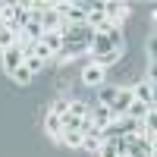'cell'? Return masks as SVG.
<instances>
[{
	"label": "cell",
	"instance_id": "17",
	"mask_svg": "<svg viewBox=\"0 0 157 157\" xmlns=\"http://www.w3.org/2000/svg\"><path fill=\"white\" fill-rule=\"evenodd\" d=\"M10 78H13L16 85H29L32 78H35V75H32L29 69H25V66H19V69H13V72H10Z\"/></svg>",
	"mask_w": 157,
	"mask_h": 157
},
{
	"label": "cell",
	"instance_id": "2",
	"mask_svg": "<svg viewBox=\"0 0 157 157\" xmlns=\"http://www.w3.org/2000/svg\"><path fill=\"white\" fill-rule=\"evenodd\" d=\"M54 10L60 13L63 25H82L88 16V3H54Z\"/></svg>",
	"mask_w": 157,
	"mask_h": 157
},
{
	"label": "cell",
	"instance_id": "13",
	"mask_svg": "<svg viewBox=\"0 0 157 157\" xmlns=\"http://www.w3.org/2000/svg\"><path fill=\"white\" fill-rule=\"evenodd\" d=\"M22 41V35H16L13 29H6V25H0V50H6L13 44H19Z\"/></svg>",
	"mask_w": 157,
	"mask_h": 157
},
{
	"label": "cell",
	"instance_id": "3",
	"mask_svg": "<svg viewBox=\"0 0 157 157\" xmlns=\"http://www.w3.org/2000/svg\"><path fill=\"white\" fill-rule=\"evenodd\" d=\"M41 32L44 35H50V32H60L63 29V19H60V13L54 10V3H44V13H41Z\"/></svg>",
	"mask_w": 157,
	"mask_h": 157
},
{
	"label": "cell",
	"instance_id": "6",
	"mask_svg": "<svg viewBox=\"0 0 157 157\" xmlns=\"http://www.w3.org/2000/svg\"><path fill=\"white\" fill-rule=\"evenodd\" d=\"M104 75H107V69H101V66H94V63H88V66L82 69V82H85L88 88H101L104 82H107Z\"/></svg>",
	"mask_w": 157,
	"mask_h": 157
},
{
	"label": "cell",
	"instance_id": "9",
	"mask_svg": "<svg viewBox=\"0 0 157 157\" xmlns=\"http://www.w3.org/2000/svg\"><path fill=\"white\" fill-rule=\"evenodd\" d=\"M132 98H135L138 104L154 107V82H138V85H132Z\"/></svg>",
	"mask_w": 157,
	"mask_h": 157
},
{
	"label": "cell",
	"instance_id": "12",
	"mask_svg": "<svg viewBox=\"0 0 157 157\" xmlns=\"http://www.w3.org/2000/svg\"><path fill=\"white\" fill-rule=\"evenodd\" d=\"M41 44L50 50V57L57 60V57H60V50H63V38H60V32H50V35H44V38H41Z\"/></svg>",
	"mask_w": 157,
	"mask_h": 157
},
{
	"label": "cell",
	"instance_id": "11",
	"mask_svg": "<svg viewBox=\"0 0 157 157\" xmlns=\"http://www.w3.org/2000/svg\"><path fill=\"white\" fill-rule=\"evenodd\" d=\"M116 94H120V85H107V82H104L98 88V104H101V107H110V104L116 101Z\"/></svg>",
	"mask_w": 157,
	"mask_h": 157
},
{
	"label": "cell",
	"instance_id": "10",
	"mask_svg": "<svg viewBox=\"0 0 157 157\" xmlns=\"http://www.w3.org/2000/svg\"><path fill=\"white\" fill-rule=\"evenodd\" d=\"M151 113H154V107H148V104H138V101H132V104H129V110H126V116H129V120H135V123L148 120Z\"/></svg>",
	"mask_w": 157,
	"mask_h": 157
},
{
	"label": "cell",
	"instance_id": "16",
	"mask_svg": "<svg viewBox=\"0 0 157 157\" xmlns=\"http://www.w3.org/2000/svg\"><path fill=\"white\" fill-rule=\"evenodd\" d=\"M88 110H91V104H85V101H69V107H66V113L69 116H78V120H82Z\"/></svg>",
	"mask_w": 157,
	"mask_h": 157
},
{
	"label": "cell",
	"instance_id": "14",
	"mask_svg": "<svg viewBox=\"0 0 157 157\" xmlns=\"http://www.w3.org/2000/svg\"><path fill=\"white\" fill-rule=\"evenodd\" d=\"M60 129H63V126H60V116H57V113H44V132H47L50 138H57Z\"/></svg>",
	"mask_w": 157,
	"mask_h": 157
},
{
	"label": "cell",
	"instance_id": "4",
	"mask_svg": "<svg viewBox=\"0 0 157 157\" xmlns=\"http://www.w3.org/2000/svg\"><path fill=\"white\" fill-rule=\"evenodd\" d=\"M22 50H19V44H13V47H6V50H0V63H3V72L10 75L13 69H19L22 66Z\"/></svg>",
	"mask_w": 157,
	"mask_h": 157
},
{
	"label": "cell",
	"instance_id": "19",
	"mask_svg": "<svg viewBox=\"0 0 157 157\" xmlns=\"http://www.w3.org/2000/svg\"><path fill=\"white\" fill-rule=\"evenodd\" d=\"M66 107H69V101H66V98H57V101H54V107H50V113L63 116V113H66Z\"/></svg>",
	"mask_w": 157,
	"mask_h": 157
},
{
	"label": "cell",
	"instance_id": "1",
	"mask_svg": "<svg viewBox=\"0 0 157 157\" xmlns=\"http://www.w3.org/2000/svg\"><path fill=\"white\" fill-rule=\"evenodd\" d=\"M60 38H63V50H60V57H78V54H85L88 44H91V38H94V29H88V25H63L60 29Z\"/></svg>",
	"mask_w": 157,
	"mask_h": 157
},
{
	"label": "cell",
	"instance_id": "5",
	"mask_svg": "<svg viewBox=\"0 0 157 157\" xmlns=\"http://www.w3.org/2000/svg\"><path fill=\"white\" fill-rule=\"evenodd\" d=\"M135 98H132V88H120V94H116V101L110 104V116L113 120H120V116H126V110H129V104H132Z\"/></svg>",
	"mask_w": 157,
	"mask_h": 157
},
{
	"label": "cell",
	"instance_id": "18",
	"mask_svg": "<svg viewBox=\"0 0 157 157\" xmlns=\"http://www.w3.org/2000/svg\"><path fill=\"white\" fill-rule=\"evenodd\" d=\"M22 66L29 69L32 75H38V72H41V69L47 66V63H41V60H38V57H25V60H22Z\"/></svg>",
	"mask_w": 157,
	"mask_h": 157
},
{
	"label": "cell",
	"instance_id": "8",
	"mask_svg": "<svg viewBox=\"0 0 157 157\" xmlns=\"http://www.w3.org/2000/svg\"><path fill=\"white\" fill-rule=\"evenodd\" d=\"M88 120H91V126H94V129H101V132H104V129L113 123V116H110L107 107H101V104H98V107H91V110H88Z\"/></svg>",
	"mask_w": 157,
	"mask_h": 157
},
{
	"label": "cell",
	"instance_id": "7",
	"mask_svg": "<svg viewBox=\"0 0 157 157\" xmlns=\"http://www.w3.org/2000/svg\"><path fill=\"white\" fill-rule=\"evenodd\" d=\"M101 10H104V19L113 22V25H120V19H126V13H129V6H126V3H113V0L101 3Z\"/></svg>",
	"mask_w": 157,
	"mask_h": 157
},
{
	"label": "cell",
	"instance_id": "15",
	"mask_svg": "<svg viewBox=\"0 0 157 157\" xmlns=\"http://www.w3.org/2000/svg\"><path fill=\"white\" fill-rule=\"evenodd\" d=\"M57 141L66 145V148H82V135H78V132H60Z\"/></svg>",
	"mask_w": 157,
	"mask_h": 157
}]
</instances>
